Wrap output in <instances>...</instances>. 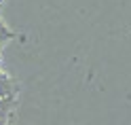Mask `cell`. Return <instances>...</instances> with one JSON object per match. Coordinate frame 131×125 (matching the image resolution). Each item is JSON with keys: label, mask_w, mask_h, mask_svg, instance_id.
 Wrapping results in <instances>:
<instances>
[{"label": "cell", "mask_w": 131, "mask_h": 125, "mask_svg": "<svg viewBox=\"0 0 131 125\" xmlns=\"http://www.w3.org/2000/svg\"><path fill=\"white\" fill-rule=\"evenodd\" d=\"M6 119H9V114H0V125H6Z\"/></svg>", "instance_id": "cell-1"}]
</instances>
